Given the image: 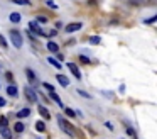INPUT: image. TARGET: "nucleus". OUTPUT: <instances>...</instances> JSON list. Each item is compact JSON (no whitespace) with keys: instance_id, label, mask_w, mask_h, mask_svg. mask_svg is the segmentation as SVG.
<instances>
[{"instance_id":"1","label":"nucleus","mask_w":157,"mask_h":139,"mask_svg":"<svg viewBox=\"0 0 157 139\" xmlns=\"http://www.w3.org/2000/svg\"><path fill=\"white\" fill-rule=\"evenodd\" d=\"M9 36H10V41H12V44H14L17 49L22 48V34L19 32V31H10L9 32Z\"/></svg>"},{"instance_id":"2","label":"nucleus","mask_w":157,"mask_h":139,"mask_svg":"<svg viewBox=\"0 0 157 139\" xmlns=\"http://www.w3.org/2000/svg\"><path fill=\"white\" fill-rule=\"evenodd\" d=\"M58 120H59V125H61V129L66 132L68 136H71V138H73V136H76V132H75V129H73V125L69 124L68 120H64L63 117H59Z\"/></svg>"},{"instance_id":"3","label":"nucleus","mask_w":157,"mask_h":139,"mask_svg":"<svg viewBox=\"0 0 157 139\" xmlns=\"http://www.w3.org/2000/svg\"><path fill=\"white\" fill-rule=\"evenodd\" d=\"M24 95H26V98H27L29 102H37V93H36V90H32L31 87H26V88H24Z\"/></svg>"},{"instance_id":"4","label":"nucleus","mask_w":157,"mask_h":139,"mask_svg":"<svg viewBox=\"0 0 157 139\" xmlns=\"http://www.w3.org/2000/svg\"><path fill=\"white\" fill-rule=\"evenodd\" d=\"M80 29H81V22H73V24H68L64 31H66L68 34H73V32H76V31H80Z\"/></svg>"},{"instance_id":"5","label":"nucleus","mask_w":157,"mask_h":139,"mask_svg":"<svg viewBox=\"0 0 157 139\" xmlns=\"http://www.w3.org/2000/svg\"><path fill=\"white\" fill-rule=\"evenodd\" d=\"M26 77H27V80H29V83L31 85H37V77H36V73L31 68L26 70Z\"/></svg>"},{"instance_id":"6","label":"nucleus","mask_w":157,"mask_h":139,"mask_svg":"<svg viewBox=\"0 0 157 139\" xmlns=\"http://www.w3.org/2000/svg\"><path fill=\"white\" fill-rule=\"evenodd\" d=\"M68 68H69V71H71V73H73V75H75L76 78H78V80L81 78V73H80V68L76 66L75 63H68Z\"/></svg>"},{"instance_id":"7","label":"nucleus","mask_w":157,"mask_h":139,"mask_svg":"<svg viewBox=\"0 0 157 139\" xmlns=\"http://www.w3.org/2000/svg\"><path fill=\"white\" fill-rule=\"evenodd\" d=\"M29 27H31V31H34L36 34H39V36H44V34H46V32H42V29L39 27V24H37L36 21L31 22V24H29Z\"/></svg>"},{"instance_id":"8","label":"nucleus","mask_w":157,"mask_h":139,"mask_svg":"<svg viewBox=\"0 0 157 139\" xmlns=\"http://www.w3.org/2000/svg\"><path fill=\"white\" fill-rule=\"evenodd\" d=\"M7 93L10 95V97H17V93H19V92H17V87H15L14 83H10L7 87Z\"/></svg>"},{"instance_id":"9","label":"nucleus","mask_w":157,"mask_h":139,"mask_svg":"<svg viewBox=\"0 0 157 139\" xmlns=\"http://www.w3.org/2000/svg\"><path fill=\"white\" fill-rule=\"evenodd\" d=\"M56 78H58V82H59L63 87H69V80H68V77H64V75H56Z\"/></svg>"},{"instance_id":"10","label":"nucleus","mask_w":157,"mask_h":139,"mask_svg":"<svg viewBox=\"0 0 157 139\" xmlns=\"http://www.w3.org/2000/svg\"><path fill=\"white\" fill-rule=\"evenodd\" d=\"M0 134H2V138L4 139H12V132L9 127H4V129H0Z\"/></svg>"},{"instance_id":"11","label":"nucleus","mask_w":157,"mask_h":139,"mask_svg":"<svg viewBox=\"0 0 157 139\" xmlns=\"http://www.w3.org/2000/svg\"><path fill=\"white\" fill-rule=\"evenodd\" d=\"M39 114H41L44 119H51V114H49V110L46 109V107H42V105H39Z\"/></svg>"},{"instance_id":"12","label":"nucleus","mask_w":157,"mask_h":139,"mask_svg":"<svg viewBox=\"0 0 157 139\" xmlns=\"http://www.w3.org/2000/svg\"><path fill=\"white\" fill-rule=\"evenodd\" d=\"M49 97L53 98V100H54L56 104L59 105V107H63V102H61V98L58 97V93H56V92H49Z\"/></svg>"},{"instance_id":"13","label":"nucleus","mask_w":157,"mask_h":139,"mask_svg":"<svg viewBox=\"0 0 157 139\" xmlns=\"http://www.w3.org/2000/svg\"><path fill=\"white\" fill-rule=\"evenodd\" d=\"M9 19H10V22H14V24H17V22H21V14H19V12H12Z\"/></svg>"},{"instance_id":"14","label":"nucleus","mask_w":157,"mask_h":139,"mask_svg":"<svg viewBox=\"0 0 157 139\" xmlns=\"http://www.w3.org/2000/svg\"><path fill=\"white\" fill-rule=\"evenodd\" d=\"M48 49L51 51V53H58V51H59V46H58L56 42L49 41V42H48Z\"/></svg>"},{"instance_id":"15","label":"nucleus","mask_w":157,"mask_h":139,"mask_svg":"<svg viewBox=\"0 0 157 139\" xmlns=\"http://www.w3.org/2000/svg\"><path fill=\"white\" fill-rule=\"evenodd\" d=\"M48 63H49V64H53V66H54V68H58V70L61 68V63L58 61L56 58H51V56H49V58H48Z\"/></svg>"},{"instance_id":"16","label":"nucleus","mask_w":157,"mask_h":139,"mask_svg":"<svg viewBox=\"0 0 157 139\" xmlns=\"http://www.w3.org/2000/svg\"><path fill=\"white\" fill-rule=\"evenodd\" d=\"M29 115H31V109H27V107H26V109H22L21 112H19V114H17V117H29Z\"/></svg>"},{"instance_id":"17","label":"nucleus","mask_w":157,"mask_h":139,"mask_svg":"<svg viewBox=\"0 0 157 139\" xmlns=\"http://www.w3.org/2000/svg\"><path fill=\"white\" fill-rule=\"evenodd\" d=\"M36 129H37L39 132H44V131H46V125H44V122H42V120H37V122H36Z\"/></svg>"},{"instance_id":"18","label":"nucleus","mask_w":157,"mask_h":139,"mask_svg":"<svg viewBox=\"0 0 157 139\" xmlns=\"http://www.w3.org/2000/svg\"><path fill=\"white\" fill-rule=\"evenodd\" d=\"M4 127H9V120H7V117H0V129H4Z\"/></svg>"},{"instance_id":"19","label":"nucleus","mask_w":157,"mask_h":139,"mask_svg":"<svg viewBox=\"0 0 157 139\" xmlns=\"http://www.w3.org/2000/svg\"><path fill=\"white\" fill-rule=\"evenodd\" d=\"M64 112H66L68 117H76V112L73 110V109H69V107H64Z\"/></svg>"},{"instance_id":"20","label":"nucleus","mask_w":157,"mask_h":139,"mask_svg":"<svg viewBox=\"0 0 157 139\" xmlns=\"http://www.w3.org/2000/svg\"><path fill=\"white\" fill-rule=\"evenodd\" d=\"M14 129H15V132H22L24 129H26V125L22 124V122H17V124L14 125Z\"/></svg>"},{"instance_id":"21","label":"nucleus","mask_w":157,"mask_h":139,"mask_svg":"<svg viewBox=\"0 0 157 139\" xmlns=\"http://www.w3.org/2000/svg\"><path fill=\"white\" fill-rule=\"evenodd\" d=\"M100 42H102V39L98 36H91L90 37V44H100Z\"/></svg>"},{"instance_id":"22","label":"nucleus","mask_w":157,"mask_h":139,"mask_svg":"<svg viewBox=\"0 0 157 139\" xmlns=\"http://www.w3.org/2000/svg\"><path fill=\"white\" fill-rule=\"evenodd\" d=\"M42 87H44L48 92H54V87H53L51 83H48V82H44V83H42Z\"/></svg>"},{"instance_id":"23","label":"nucleus","mask_w":157,"mask_h":139,"mask_svg":"<svg viewBox=\"0 0 157 139\" xmlns=\"http://www.w3.org/2000/svg\"><path fill=\"white\" fill-rule=\"evenodd\" d=\"M156 21H157V15H152V17H149V19H145L144 24H154Z\"/></svg>"},{"instance_id":"24","label":"nucleus","mask_w":157,"mask_h":139,"mask_svg":"<svg viewBox=\"0 0 157 139\" xmlns=\"http://www.w3.org/2000/svg\"><path fill=\"white\" fill-rule=\"evenodd\" d=\"M46 5H48L49 9H53V10H56V9H58V5H56L53 0H48V2H46Z\"/></svg>"},{"instance_id":"25","label":"nucleus","mask_w":157,"mask_h":139,"mask_svg":"<svg viewBox=\"0 0 157 139\" xmlns=\"http://www.w3.org/2000/svg\"><path fill=\"white\" fill-rule=\"evenodd\" d=\"M0 48H7V41L4 36H0Z\"/></svg>"},{"instance_id":"26","label":"nucleus","mask_w":157,"mask_h":139,"mask_svg":"<svg viewBox=\"0 0 157 139\" xmlns=\"http://www.w3.org/2000/svg\"><path fill=\"white\" fill-rule=\"evenodd\" d=\"M37 22H41V24H46V22H48V17H44V15H39V17H37Z\"/></svg>"},{"instance_id":"27","label":"nucleus","mask_w":157,"mask_h":139,"mask_svg":"<svg viewBox=\"0 0 157 139\" xmlns=\"http://www.w3.org/2000/svg\"><path fill=\"white\" fill-rule=\"evenodd\" d=\"M17 4H21V5H31V0H15Z\"/></svg>"},{"instance_id":"28","label":"nucleus","mask_w":157,"mask_h":139,"mask_svg":"<svg viewBox=\"0 0 157 139\" xmlns=\"http://www.w3.org/2000/svg\"><path fill=\"white\" fill-rule=\"evenodd\" d=\"M127 134H130V136H134V138H135V132H134L132 127H127Z\"/></svg>"},{"instance_id":"29","label":"nucleus","mask_w":157,"mask_h":139,"mask_svg":"<svg viewBox=\"0 0 157 139\" xmlns=\"http://www.w3.org/2000/svg\"><path fill=\"white\" fill-rule=\"evenodd\" d=\"M80 59H81L83 63H90V58H86V56H80Z\"/></svg>"},{"instance_id":"30","label":"nucleus","mask_w":157,"mask_h":139,"mask_svg":"<svg viewBox=\"0 0 157 139\" xmlns=\"http://www.w3.org/2000/svg\"><path fill=\"white\" fill-rule=\"evenodd\" d=\"M80 95H83V97L90 98V93H86V92H83V90H80Z\"/></svg>"},{"instance_id":"31","label":"nucleus","mask_w":157,"mask_h":139,"mask_svg":"<svg viewBox=\"0 0 157 139\" xmlns=\"http://www.w3.org/2000/svg\"><path fill=\"white\" fill-rule=\"evenodd\" d=\"M56 34H58V31H54V29H53V31H49V36H51V37H54Z\"/></svg>"},{"instance_id":"32","label":"nucleus","mask_w":157,"mask_h":139,"mask_svg":"<svg viewBox=\"0 0 157 139\" xmlns=\"http://www.w3.org/2000/svg\"><path fill=\"white\" fill-rule=\"evenodd\" d=\"M4 105H5V100H4V98L0 97V107H4Z\"/></svg>"}]
</instances>
